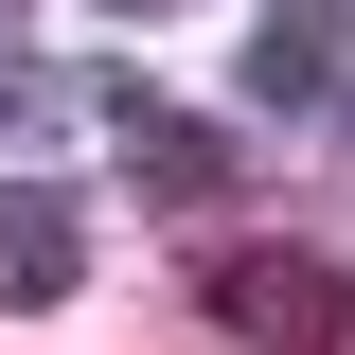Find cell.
<instances>
[{"label":"cell","instance_id":"cell-6","mask_svg":"<svg viewBox=\"0 0 355 355\" xmlns=\"http://www.w3.org/2000/svg\"><path fill=\"white\" fill-rule=\"evenodd\" d=\"M107 18H178V0H107Z\"/></svg>","mask_w":355,"mask_h":355},{"label":"cell","instance_id":"cell-3","mask_svg":"<svg viewBox=\"0 0 355 355\" xmlns=\"http://www.w3.org/2000/svg\"><path fill=\"white\" fill-rule=\"evenodd\" d=\"M89 284V196H53V178H0V320H53Z\"/></svg>","mask_w":355,"mask_h":355},{"label":"cell","instance_id":"cell-1","mask_svg":"<svg viewBox=\"0 0 355 355\" xmlns=\"http://www.w3.org/2000/svg\"><path fill=\"white\" fill-rule=\"evenodd\" d=\"M196 302H214L249 355H355V284H338L320 249H214Z\"/></svg>","mask_w":355,"mask_h":355},{"label":"cell","instance_id":"cell-7","mask_svg":"<svg viewBox=\"0 0 355 355\" xmlns=\"http://www.w3.org/2000/svg\"><path fill=\"white\" fill-rule=\"evenodd\" d=\"M338 125H355V89H338Z\"/></svg>","mask_w":355,"mask_h":355},{"label":"cell","instance_id":"cell-2","mask_svg":"<svg viewBox=\"0 0 355 355\" xmlns=\"http://www.w3.org/2000/svg\"><path fill=\"white\" fill-rule=\"evenodd\" d=\"M71 89H89V125L125 142V178L160 196V214H214L231 178H249V142H231V125H178V107H160L142 71H71Z\"/></svg>","mask_w":355,"mask_h":355},{"label":"cell","instance_id":"cell-4","mask_svg":"<svg viewBox=\"0 0 355 355\" xmlns=\"http://www.w3.org/2000/svg\"><path fill=\"white\" fill-rule=\"evenodd\" d=\"M338 71H355V18L338 0H266L249 18V107H338Z\"/></svg>","mask_w":355,"mask_h":355},{"label":"cell","instance_id":"cell-5","mask_svg":"<svg viewBox=\"0 0 355 355\" xmlns=\"http://www.w3.org/2000/svg\"><path fill=\"white\" fill-rule=\"evenodd\" d=\"M53 125H89V89L36 71V53H0V142H53Z\"/></svg>","mask_w":355,"mask_h":355},{"label":"cell","instance_id":"cell-8","mask_svg":"<svg viewBox=\"0 0 355 355\" xmlns=\"http://www.w3.org/2000/svg\"><path fill=\"white\" fill-rule=\"evenodd\" d=\"M0 18H18V0H0Z\"/></svg>","mask_w":355,"mask_h":355}]
</instances>
